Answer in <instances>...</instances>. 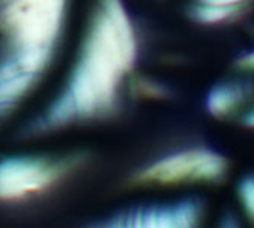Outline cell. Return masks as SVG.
Masks as SVG:
<instances>
[{
    "mask_svg": "<svg viewBox=\"0 0 254 228\" xmlns=\"http://www.w3.org/2000/svg\"><path fill=\"white\" fill-rule=\"evenodd\" d=\"M0 2H6V0H0Z\"/></svg>",
    "mask_w": 254,
    "mask_h": 228,
    "instance_id": "5bb4252c",
    "label": "cell"
},
{
    "mask_svg": "<svg viewBox=\"0 0 254 228\" xmlns=\"http://www.w3.org/2000/svg\"><path fill=\"white\" fill-rule=\"evenodd\" d=\"M236 196L242 213L250 222L254 224V173H248L238 181Z\"/></svg>",
    "mask_w": 254,
    "mask_h": 228,
    "instance_id": "30bf717a",
    "label": "cell"
},
{
    "mask_svg": "<svg viewBox=\"0 0 254 228\" xmlns=\"http://www.w3.org/2000/svg\"><path fill=\"white\" fill-rule=\"evenodd\" d=\"M132 93L137 98L161 101V99H169L172 91L168 85L158 81L149 78H137L132 81Z\"/></svg>",
    "mask_w": 254,
    "mask_h": 228,
    "instance_id": "9c48e42d",
    "label": "cell"
},
{
    "mask_svg": "<svg viewBox=\"0 0 254 228\" xmlns=\"http://www.w3.org/2000/svg\"><path fill=\"white\" fill-rule=\"evenodd\" d=\"M233 67L242 73H254V48L239 54L233 61Z\"/></svg>",
    "mask_w": 254,
    "mask_h": 228,
    "instance_id": "8fae6325",
    "label": "cell"
},
{
    "mask_svg": "<svg viewBox=\"0 0 254 228\" xmlns=\"http://www.w3.org/2000/svg\"><path fill=\"white\" fill-rule=\"evenodd\" d=\"M241 125L245 129H253L254 131V105L251 108H248L247 111L242 113V116H241Z\"/></svg>",
    "mask_w": 254,
    "mask_h": 228,
    "instance_id": "4fadbf2b",
    "label": "cell"
},
{
    "mask_svg": "<svg viewBox=\"0 0 254 228\" xmlns=\"http://www.w3.org/2000/svg\"><path fill=\"white\" fill-rule=\"evenodd\" d=\"M241 12L242 9L238 8L219 6L212 3H199V2H192L188 9L189 18L195 21L196 25H202V26L225 25V23L236 20Z\"/></svg>",
    "mask_w": 254,
    "mask_h": 228,
    "instance_id": "ba28073f",
    "label": "cell"
},
{
    "mask_svg": "<svg viewBox=\"0 0 254 228\" xmlns=\"http://www.w3.org/2000/svg\"><path fill=\"white\" fill-rule=\"evenodd\" d=\"M254 95V85L244 79H224L209 88L204 108L216 120H228L242 113Z\"/></svg>",
    "mask_w": 254,
    "mask_h": 228,
    "instance_id": "8992f818",
    "label": "cell"
},
{
    "mask_svg": "<svg viewBox=\"0 0 254 228\" xmlns=\"http://www.w3.org/2000/svg\"><path fill=\"white\" fill-rule=\"evenodd\" d=\"M137 37L122 0H99L79 61L67 88L34 131L108 113L118 101L121 81L137 59Z\"/></svg>",
    "mask_w": 254,
    "mask_h": 228,
    "instance_id": "6da1fadb",
    "label": "cell"
},
{
    "mask_svg": "<svg viewBox=\"0 0 254 228\" xmlns=\"http://www.w3.org/2000/svg\"><path fill=\"white\" fill-rule=\"evenodd\" d=\"M205 215V205L196 198L181 199L165 205L135 209L122 216L119 227L135 228H193L201 224Z\"/></svg>",
    "mask_w": 254,
    "mask_h": 228,
    "instance_id": "5b68a950",
    "label": "cell"
},
{
    "mask_svg": "<svg viewBox=\"0 0 254 228\" xmlns=\"http://www.w3.org/2000/svg\"><path fill=\"white\" fill-rule=\"evenodd\" d=\"M230 162L222 152L209 146H195L172 152L140 169L132 182L137 186H210L222 182Z\"/></svg>",
    "mask_w": 254,
    "mask_h": 228,
    "instance_id": "3957f363",
    "label": "cell"
},
{
    "mask_svg": "<svg viewBox=\"0 0 254 228\" xmlns=\"http://www.w3.org/2000/svg\"><path fill=\"white\" fill-rule=\"evenodd\" d=\"M192 2L212 3V5H219V6H228V8L244 9V6L250 2V0H192Z\"/></svg>",
    "mask_w": 254,
    "mask_h": 228,
    "instance_id": "7c38bea8",
    "label": "cell"
},
{
    "mask_svg": "<svg viewBox=\"0 0 254 228\" xmlns=\"http://www.w3.org/2000/svg\"><path fill=\"white\" fill-rule=\"evenodd\" d=\"M38 76L40 73L29 70L15 57L0 62V117L21 101Z\"/></svg>",
    "mask_w": 254,
    "mask_h": 228,
    "instance_id": "52a82bcc",
    "label": "cell"
},
{
    "mask_svg": "<svg viewBox=\"0 0 254 228\" xmlns=\"http://www.w3.org/2000/svg\"><path fill=\"white\" fill-rule=\"evenodd\" d=\"M65 0H6L0 8V31L29 70L43 73L58 38Z\"/></svg>",
    "mask_w": 254,
    "mask_h": 228,
    "instance_id": "7a4b0ae2",
    "label": "cell"
},
{
    "mask_svg": "<svg viewBox=\"0 0 254 228\" xmlns=\"http://www.w3.org/2000/svg\"><path fill=\"white\" fill-rule=\"evenodd\" d=\"M76 160L34 157L6 158L0 162V201H17L54 186L75 168Z\"/></svg>",
    "mask_w": 254,
    "mask_h": 228,
    "instance_id": "277c9868",
    "label": "cell"
}]
</instances>
